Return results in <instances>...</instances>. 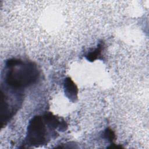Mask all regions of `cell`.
I'll return each mask as SVG.
<instances>
[{
    "mask_svg": "<svg viewBox=\"0 0 149 149\" xmlns=\"http://www.w3.org/2000/svg\"><path fill=\"white\" fill-rule=\"evenodd\" d=\"M5 83L13 88L20 89L35 83L39 77V72L33 62H23L22 60L15 65L6 66Z\"/></svg>",
    "mask_w": 149,
    "mask_h": 149,
    "instance_id": "6da1fadb",
    "label": "cell"
},
{
    "mask_svg": "<svg viewBox=\"0 0 149 149\" xmlns=\"http://www.w3.org/2000/svg\"><path fill=\"white\" fill-rule=\"evenodd\" d=\"M46 123L43 117L35 116L29 122L26 142L31 146H42L47 143V132Z\"/></svg>",
    "mask_w": 149,
    "mask_h": 149,
    "instance_id": "7a4b0ae2",
    "label": "cell"
},
{
    "mask_svg": "<svg viewBox=\"0 0 149 149\" xmlns=\"http://www.w3.org/2000/svg\"><path fill=\"white\" fill-rule=\"evenodd\" d=\"M43 118L47 126L51 130L58 128L60 131H64L67 129L68 125L63 120L62 121H60L59 119L54 116L52 113H46L44 115Z\"/></svg>",
    "mask_w": 149,
    "mask_h": 149,
    "instance_id": "3957f363",
    "label": "cell"
},
{
    "mask_svg": "<svg viewBox=\"0 0 149 149\" xmlns=\"http://www.w3.org/2000/svg\"><path fill=\"white\" fill-rule=\"evenodd\" d=\"M64 91L66 96L72 102L77 99L78 88L70 77H66L63 83Z\"/></svg>",
    "mask_w": 149,
    "mask_h": 149,
    "instance_id": "277c9868",
    "label": "cell"
},
{
    "mask_svg": "<svg viewBox=\"0 0 149 149\" xmlns=\"http://www.w3.org/2000/svg\"><path fill=\"white\" fill-rule=\"evenodd\" d=\"M104 48V42L101 41L98 44L97 47L94 51L88 53L86 55V59L90 62L94 61L95 60L98 59L100 56H101V53Z\"/></svg>",
    "mask_w": 149,
    "mask_h": 149,
    "instance_id": "5b68a950",
    "label": "cell"
},
{
    "mask_svg": "<svg viewBox=\"0 0 149 149\" xmlns=\"http://www.w3.org/2000/svg\"><path fill=\"white\" fill-rule=\"evenodd\" d=\"M104 137L105 139L111 143H112L116 139V135L115 132L109 127H108L105 130Z\"/></svg>",
    "mask_w": 149,
    "mask_h": 149,
    "instance_id": "8992f818",
    "label": "cell"
},
{
    "mask_svg": "<svg viewBox=\"0 0 149 149\" xmlns=\"http://www.w3.org/2000/svg\"><path fill=\"white\" fill-rule=\"evenodd\" d=\"M108 148H122V146L120 145H116L115 144H112L109 147H108Z\"/></svg>",
    "mask_w": 149,
    "mask_h": 149,
    "instance_id": "52a82bcc",
    "label": "cell"
}]
</instances>
